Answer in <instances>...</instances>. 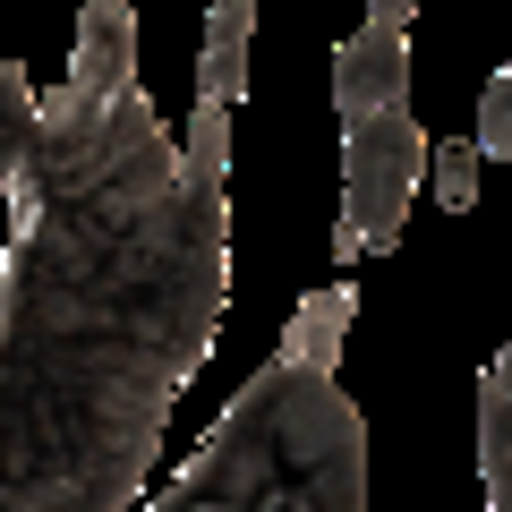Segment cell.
I'll use <instances>...</instances> for the list:
<instances>
[{
  "mask_svg": "<svg viewBox=\"0 0 512 512\" xmlns=\"http://www.w3.org/2000/svg\"><path fill=\"white\" fill-rule=\"evenodd\" d=\"M35 111H43L35 77H26L18 60H9V43H0V205H9V180H18L26 137H35Z\"/></svg>",
  "mask_w": 512,
  "mask_h": 512,
  "instance_id": "8",
  "label": "cell"
},
{
  "mask_svg": "<svg viewBox=\"0 0 512 512\" xmlns=\"http://www.w3.org/2000/svg\"><path fill=\"white\" fill-rule=\"evenodd\" d=\"M180 163L197 171V180H222V188H231V111H222V103H197V111H188Z\"/></svg>",
  "mask_w": 512,
  "mask_h": 512,
  "instance_id": "9",
  "label": "cell"
},
{
  "mask_svg": "<svg viewBox=\"0 0 512 512\" xmlns=\"http://www.w3.org/2000/svg\"><path fill=\"white\" fill-rule=\"evenodd\" d=\"M146 512H367V419L333 376L265 359Z\"/></svg>",
  "mask_w": 512,
  "mask_h": 512,
  "instance_id": "2",
  "label": "cell"
},
{
  "mask_svg": "<svg viewBox=\"0 0 512 512\" xmlns=\"http://www.w3.org/2000/svg\"><path fill=\"white\" fill-rule=\"evenodd\" d=\"M350 316H359V291H350V282L308 291V299L291 308V325H282V342H274V367L333 376V367H342V342H350Z\"/></svg>",
  "mask_w": 512,
  "mask_h": 512,
  "instance_id": "5",
  "label": "cell"
},
{
  "mask_svg": "<svg viewBox=\"0 0 512 512\" xmlns=\"http://www.w3.org/2000/svg\"><path fill=\"white\" fill-rule=\"evenodd\" d=\"M248 43H256V0H214L205 52H197V103L231 111L239 94H248Z\"/></svg>",
  "mask_w": 512,
  "mask_h": 512,
  "instance_id": "7",
  "label": "cell"
},
{
  "mask_svg": "<svg viewBox=\"0 0 512 512\" xmlns=\"http://www.w3.org/2000/svg\"><path fill=\"white\" fill-rule=\"evenodd\" d=\"M333 111H342V120L410 111V35H376V26H359L350 43H333Z\"/></svg>",
  "mask_w": 512,
  "mask_h": 512,
  "instance_id": "4",
  "label": "cell"
},
{
  "mask_svg": "<svg viewBox=\"0 0 512 512\" xmlns=\"http://www.w3.org/2000/svg\"><path fill=\"white\" fill-rule=\"evenodd\" d=\"M222 299L231 188L154 120L128 0H86L0 205V512H137Z\"/></svg>",
  "mask_w": 512,
  "mask_h": 512,
  "instance_id": "1",
  "label": "cell"
},
{
  "mask_svg": "<svg viewBox=\"0 0 512 512\" xmlns=\"http://www.w3.org/2000/svg\"><path fill=\"white\" fill-rule=\"evenodd\" d=\"M478 171H487V163H478L470 137H444V146L427 154V180H436V205H444V214H470V205H478Z\"/></svg>",
  "mask_w": 512,
  "mask_h": 512,
  "instance_id": "10",
  "label": "cell"
},
{
  "mask_svg": "<svg viewBox=\"0 0 512 512\" xmlns=\"http://www.w3.org/2000/svg\"><path fill=\"white\" fill-rule=\"evenodd\" d=\"M410 18H419V0H367V26L376 35H410Z\"/></svg>",
  "mask_w": 512,
  "mask_h": 512,
  "instance_id": "12",
  "label": "cell"
},
{
  "mask_svg": "<svg viewBox=\"0 0 512 512\" xmlns=\"http://www.w3.org/2000/svg\"><path fill=\"white\" fill-rule=\"evenodd\" d=\"M427 154H436V137L410 111L342 120V214H333V248L342 256H384L393 248L410 205H419Z\"/></svg>",
  "mask_w": 512,
  "mask_h": 512,
  "instance_id": "3",
  "label": "cell"
},
{
  "mask_svg": "<svg viewBox=\"0 0 512 512\" xmlns=\"http://www.w3.org/2000/svg\"><path fill=\"white\" fill-rule=\"evenodd\" d=\"M478 163H512V60L487 77V94H478V128H470Z\"/></svg>",
  "mask_w": 512,
  "mask_h": 512,
  "instance_id": "11",
  "label": "cell"
},
{
  "mask_svg": "<svg viewBox=\"0 0 512 512\" xmlns=\"http://www.w3.org/2000/svg\"><path fill=\"white\" fill-rule=\"evenodd\" d=\"M478 495L487 512H512V342L478 376Z\"/></svg>",
  "mask_w": 512,
  "mask_h": 512,
  "instance_id": "6",
  "label": "cell"
}]
</instances>
